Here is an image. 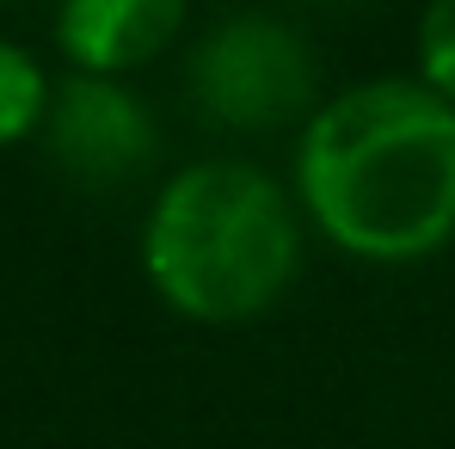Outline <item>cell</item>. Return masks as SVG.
<instances>
[{
    "label": "cell",
    "mask_w": 455,
    "mask_h": 449,
    "mask_svg": "<svg viewBox=\"0 0 455 449\" xmlns=\"http://www.w3.org/2000/svg\"><path fill=\"white\" fill-rule=\"evenodd\" d=\"M191 99L222 130H283L314 117V44L277 12H228L185 56Z\"/></svg>",
    "instance_id": "obj_3"
},
{
    "label": "cell",
    "mask_w": 455,
    "mask_h": 449,
    "mask_svg": "<svg viewBox=\"0 0 455 449\" xmlns=\"http://www.w3.org/2000/svg\"><path fill=\"white\" fill-rule=\"evenodd\" d=\"M179 31V0H68L56 12V50L75 62V75L92 80H124L130 68L154 62Z\"/></svg>",
    "instance_id": "obj_5"
},
{
    "label": "cell",
    "mask_w": 455,
    "mask_h": 449,
    "mask_svg": "<svg viewBox=\"0 0 455 449\" xmlns=\"http://www.w3.org/2000/svg\"><path fill=\"white\" fill-rule=\"evenodd\" d=\"M302 204L252 160H191L142 216V277L185 320L234 326L290 296Z\"/></svg>",
    "instance_id": "obj_2"
},
{
    "label": "cell",
    "mask_w": 455,
    "mask_h": 449,
    "mask_svg": "<svg viewBox=\"0 0 455 449\" xmlns=\"http://www.w3.org/2000/svg\"><path fill=\"white\" fill-rule=\"evenodd\" d=\"M419 80L455 105V0H437L419 19Z\"/></svg>",
    "instance_id": "obj_7"
},
{
    "label": "cell",
    "mask_w": 455,
    "mask_h": 449,
    "mask_svg": "<svg viewBox=\"0 0 455 449\" xmlns=\"http://www.w3.org/2000/svg\"><path fill=\"white\" fill-rule=\"evenodd\" d=\"M296 204L339 253L419 265L455 240V105L425 80H357L302 124Z\"/></svg>",
    "instance_id": "obj_1"
},
{
    "label": "cell",
    "mask_w": 455,
    "mask_h": 449,
    "mask_svg": "<svg viewBox=\"0 0 455 449\" xmlns=\"http://www.w3.org/2000/svg\"><path fill=\"white\" fill-rule=\"evenodd\" d=\"M44 142L50 160L80 185H124L160 154V130L142 92H130L124 80L68 75L50 99Z\"/></svg>",
    "instance_id": "obj_4"
},
{
    "label": "cell",
    "mask_w": 455,
    "mask_h": 449,
    "mask_svg": "<svg viewBox=\"0 0 455 449\" xmlns=\"http://www.w3.org/2000/svg\"><path fill=\"white\" fill-rule=\"evenodd\" d=\"M50 99H56V86L44 75V62H37L25 44L0 37V148L25 142L31 130H44Z\"/></svg>",
    "instance_id": "obj_6"
}]
</instances>
